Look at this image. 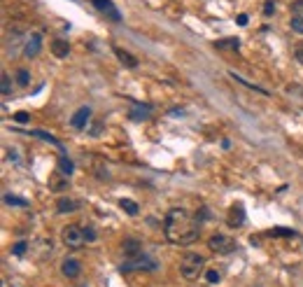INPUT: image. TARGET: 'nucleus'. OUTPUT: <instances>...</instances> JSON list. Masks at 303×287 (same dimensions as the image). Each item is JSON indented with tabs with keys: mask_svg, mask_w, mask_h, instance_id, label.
I'll use <instances>...</instances> for the list:
<instances>
[{
	"mask_svg": "<svg viewBox=\"0 0 303 287\" xmlns=\"http://www.w3.org/2000/svg\"><path fill=\"white\" fill-rule=\"evenodd\" d=\"M163 231L166 238L175 245H189L198 238V219L189 217V213L182 208L168 210L166 219H163Z\"/></svg>",
	"mask_w": 303,
	"mask_h": 287,
	"instance_id": "f257e3e1",
	"label": "nucleus"
},
{
	"mask_svg": "<svg viewBox=\"0 0 303 287\" xmlns=\"http://www.w3.org/2000/svg\"><path fill=\"white\" fill-rule=\"evenodd\" d=\"M203 266H205L203 255H198V252H184V257H182V262H180L182 278L196 280L198 276H201V271H203Z\"/></svg>",
	"mask_w": 303,
	"mask_h": 287,
	"instance_id": "f03ea898",
	"label": "nucleus"
},
{
	"mask_svg": "<svg viewBox=\"0 0 303 287\" xmlns=\"http://www.w3.org/2000/svg\"><path fill=\"white\" fill-rule=\"evenodd\" d=\"M159 264H156V259H152L143 252V255L133 257V259H126L124 264H121V271L124 273H131V271H156Z\"/></svg>",
	"mask_w": 303,
	"mask_h": 287,
	"instance_id": "7ed1b4c3",
	"label": "nucleus"
},
{
	"mask_svg": "<svg viewBox=\"0 0 303 287\" xmlns=\"http://www.w3.org/2000/svg\"><path fill=\"white\" fill-rule=\"evenodd\" d=\"M208 248H210L212 252H217V255H231V252L238 250V245H235V241L231 238V236L215 233L212 238H208Z\"/></svg>",
	"mask_w": 303,
	"mask_h": 287,
	"instance_id": "20e7f679",
	"label": "nucleus"
},
{
	"mask_svg": "<svg viewBox=\"0 0 303 287\" xmlns=\"http://www.w3.org/2000/svg\"><path fill=\"white\" fill-rule=\"evenodd\" d=\"M61 238H63V243H66L70 250H79L84 243H86V238H84V229H79L77 224L63 226V231H61Z\"/></svg>",
	"mask_w": 303,
	"mask_h": 287,
	"instance_id": "39448f33",
	"label": "nucleus"
},
{
	"mask_svg": "<svg viewBox=\"0 0 303 287\" xmlns=\"http://www.w3.org/2000/svg\"><path fill=\"white\" fill-rule=\"evenodd\" d=\"M42 49V35L40 33H30L28 38L23 40V56L26 59H35Z\"/></svg>",
	"mask_w": 303,
	"mask_h": 287,
	"instance_id": "423d86ee",
	"label": "nucleus"
},
{
	"mask_svg": "<svg viewBox=\"0 0 303 287\" xmlns=\"http://www.w3.org/2000/svg\"><path fill=\"white\" fill-rule=\"evenodd\" d=\"M61 273H63L66 278H77V276L82 273V264H79V259H75V257H66V259H63V264H61Z\"/></svg>",
	"mask_w": 303,
	"mask_h": 287,
	"instance_id": "0eeeda50",
	"label": "nucleus"
},
{
	"mask_svg": "<svg viewBox=\"0 0 303 287\" xmlns=\"http://www.w3.org/2000/svg\"><path fill=\"white\" fill-rule=\"evenodd\" d=\"M68 187H70V178L66 173H54V175H49V189L52 192L61 194V192H68Z\"/></svg>",
	"mask_w": 303,
	"mask_h": 287,
	"instance_id": "6e6552de",
	"label": "nucleus"
},
{
	"mask_svg": "<svg viewBox=\"0 0 303 287\" xmlns=\"http://www.w3.org/2000/svg\"><path fill=\"white\" fill-rule=\"evenodd\" d=\"M89 122H91V108L89 105H82L79 110H75V115L70 119V126L73 129H84Z\"/></svg>",
	"mask_w": 303,
	"mask_h": 287,
	"instance_id": "1a4fd4ad",
	"label": "nucleus"
},
{
	"mask_svg": "<svg viewBox=\"0 0 303 287\" xmlns=\"http://www.w3.org/2000/svg\"><path fill=\"white\" fill-rule=\"evenodd\" d=\"M91 2H93V5H96V7H98L100 12H105V14L110 16L112 21H121V14L117 12V9H114L112 0H91Z\"/></svg>",
	"mask_w": 303,
	"mask_h": 287,
	"instance_id": "9d476101",
	"label": "nucleus"
},
{
	"mask_svg": "<svg viewBox=\"0 0 303 287\" xmlns=\"http://www.w3.org/2000/svg\"><path fill=\"white\" fill-rule=\"evenodd\" d=\"M79 208V203L75 199H70V196H61L59 201H56V210H59V215H68V213H75Z\"/></svg>",
	"mask_w": 303,
	"mask_h": 287,
	"instance_id": "9b49d317",
	"label": "nucleus"
},
{
	"mask_svg": "<svg viewBox=\"0 0 303 287\" xmlns=\"http://www.w3.org/2000/svg\"><path fill=\"white\" fill-rule=\"evenodd\" d=\"M121 250L126 252V257H129V259H133V257L143 255V243L136 241V238H126V241L121 243Z\"/></svg>",
	"mask_w": 303,
	"mask_h": 287,
	"instance_id": "f8f14e48",
	"label": "nucleus"
},
{
	"mask_svg": "<svg viewBox=\"0 0 303 287\" xmlns=\"http://www.w3.org/2000/svg\"><path fill=\"white\" fill-rule=\"evenodd\" d=\"M227 222H228V226H240L242 222H245V208H242L240 203H238V206H231Z\"/></svg>",
	"mask_w": 303,
	"mask_h": 287,
	"instance_id": "ddd939ff",
	"label": "nucleus"
},
{
	"mask_svg": "<svg viewBox=\"0 0 303 287\" xmlns=\"http://www.w3.org/2000/svg\"><path fill=\"white\" fill-rule=\"evenodd\" d=\"M152 115V105H143V103H133V110H131V119L133 122H143V119H150Z\"/></svg>",
	"mask_w": 303,
	"mask_h": 287,
	"instance_id": "4468645a",
	"label": "nucleus"
},
{
	"mask_svg": "<svg viewBox=\"0 0 303 287\" xmlns=\"http://www.w3.org/2000/svg\"><path fill=\"white\" fill-rule=\"evenodd\" d=\"M114 56L119 59L126 68H138V59L131 52H126V49H121V47H114Z\"/></svg>",
	"mask_w": 303,
	"mask_h": 287,
	"instance_id": "2eb2a0df",
	"label": "nucleus"
},
{
	"mask_svg": "<svg viewBox=\"0 0 303 287\" xmlns=\"http://www.w3.org/2000/svg\"><path fill=\"white\" fill-rule=\"evenodd\" d=\"M68 52H70V45L66 40H54L52 42V54L56 56V59H66Z\"/></svg>",
	"mask_w": 303,
	"mask_h": 287,
	"instance_id": "dca6fc26",
	"label": "nucleus"
},
{
	"mask_svg": "<svg viewBox=\"0 0 303 287\" xmlns=\"http://www.w3.org/2000/svg\"><path fill=\"white\" fill-rule=\"evenodd\" d=\"M119 208L124 210V213L133 215V217H136L138 213H140V206H138L136 201H131V199H121V201H119Z\"/></svg>",
	"mask_w": 303,
	"mask_h": 287,
	"instance_id": "f3484780",
	"label": "nucleus"
},
{
	"mask_svg": "<svg viewBox=\"0 0 303 287\" xmlns=\"http://www.w3.org/2000/svg\"><path fill=\"white\" fill-rule=\"evenodd\" d=\"M5 203L7 206H19V208H28V201L21 199V196H14V194H5Z\"/></svg>",
	"mask_w": 303,
	"mask_h": 287,
	"instance_id": "a211bd4d",
	"label": "nucleus"
},
{
	"mask_svg": "<svg viewBox=\"0 0 303 287\" xmlns=\"http://www.w3.org/2000/svg\"><path fill=\"white\" fill-rule=\"evenodd\" d=\"M103 126H105V122H103V119H93V122H91V126H89V136H91V138H98L100 133H103Z\"/></svg>",
	"mask_w": 303,
	"mask_h": 287,
	"instance_id": "6ab92c4d",
	"label": "nucleus"
},
{
	"mask_svg": "<svg viewBox=\"0 0 303 287\" xmlns=\"http://www.w3.org/2000/svg\"><path fill=\"white\" fill-rule=\"evenodd\" d=\"M238 45H240V40H238V38H227V40H217V42H215V47H217V49H224V47L238 49Z\"/></svg>",
	"mask_w": 303,
	"mask_h": 287,
	"instance_id": "aec40b11",
	"label": "nucleus"
},
{
	"mask_svg": "<svg viewBox=\"0 0 303 287\" xmlns=\"http://www.w3.org/2000/svg\"><path fill=\"white\" fill-rule=\"evenodd\" d=\"M93 173H96V178H100V180H110V173H107V168L98 161V159L93 161Z\"/></svg>",
	"mask_w": 303,
	"mask_h": 287,
	"instance_id": "412c9836",
	"label": "nucleus"
},
{
	"mask_svg": "<svg viewBox=\"0 0 303 287\" xmlns=\"http://www.w3.org/2000/svg\"><path fill=\"white\" fill-rule=\"evenodd\" d=\"M59 168H61V173H66V175H70L73 173V161H70L68 156H59Z\"/></svg>",
	"mask_w": 303,
	"mask_h": 287,
	"instance_id": "4be33fe9",
	"label": "nucleus"
},
{
	"mask_svg": "<svg viewBox=\"0 0 303 287\" xmlns=\"http://www.w3.org/2000/svg\"><path fill=\"white\" fill-rule=\"evenodd\" d=\"M205 280H208L210 285H217L222 280V273L217 271V269H208V271H205Z\"/></svg>",
	"mask_w": 303,
	"mask_h": 287,
	"instance_id": "5701e85b",
	"label": "nucleus"
},
{
	"mask_svg": "<svg viewBox=\"0 0 303 287\" xmlns=\"http://www.w3.org/2000/svg\"><path fill=\"white\" fill-rule=\"evenodd\" d=\"M16 82H19L21 86H28V84H30L28 70H26V68H19V70H16Z\"/></svg>",
	"mask_w": 303,
	"mask_h": 287,
	"instance_id": "b1692460",
	"label": "nucleus"
},
{
	"mask_svg": "<svg viewBox=\"0 0 303 287\" xmlns=\"http://www.w3.org/2000/svg\"><path fill=\"white\" fill-rule=\"evenodd\" d=\"M38 248H40V252H38L40 259H45L47 255H52V241H40Z\"/></svg>",
	"mask_w": 303,
	"mask_h": 287,
	"instance_id": "393cba45",
	"label": "nucleus"
},
{
	"mask_svg": "<svg viewBox=\"0 0 303 287\" xmlns=\"http://www.w3.org/2000/svg\"><path fill=\"white\" fill-rule=\"evenodd\" d=\"M231 77H233L235 82H240V84L250 86V89H254V91H259V93H268V91H266V89H261V86H257V84H252V82H247V79H242L240 75H235V72H231Z\"/></svg>",
	"mask_w": 303,
	"mask_h": 287,
	"instance_id": "a878e982",
	"label": "nucleus"
},
{
	"mask_svg": "<svg viewBox=\"0 0 303 287\" xmlns=\"http://www.w3.org/2000/svg\"><path fill=\"white\" fill-rule=\"evenodd\" d=\"M289 26H292V31H294V33L303 35V16H292V21H289Z\"/></svg>",
	"mask_w": 303,
	"mask_h": 287,
	"instance_id": "bb28decb",
	"label": "nucleus"
},
{
	"mask_svg": "<svg viewBox=\"0 0 303 287\" xmlns=\"http://www.w3.org/2000/svg\"><path fill=\"white\" fill-rule=\"evenodd\" d=\"M2 84H0V89H2V96L7 98L9 93H12V79H9V75H2V79H0Z\"/></svg>",
	"mask_w": 303,
	"mask_h": 287,
	"instance_id": "cd10ccee",
	"label": "nucleus"
},
{
	"mask_svg": "<svg viewBox=\"0 0 303 287\" xmlns=\"http://www.w3.org/2000/svg\"><path fill=\"white\" fill-rule=\"evenodd\" d=\"M26 250H28V243H26V241H19V243H14V245H12V252H14L16 257L26 255Z\"/></svg>",
	"mask_w": 303,
	"mask_h": 287,
	"instance_id": "c85d7f7f",
	"label": "nucleus"
},
{
	"mask_svg": "<svg viewBox=\"0 0 303 287\" xmlns=\"http://www.w3.org/2000/svg\"><path fill=\"white\" fill-rule=\"evenodd\" d=\"M33 136H40V138H42V140H49V143H54V145H56V147H63V145H61L59 140L54 138L52 133H45V131H33Z\"/></svg>",
	"mask_w": 303,
	"mask_h": 287,
	"instance_id": "c756f323",
	"label": "nucleus"
},
{
	"mask_svg": "<svg viewBox=\"0 0 303 287\" xmlns=\"http://www.w3.org/2000/svg\"><path fill=\"white\" fill-rule=\"evenodd\" d=\"M84 238H86V243H93L96 238H98V233H96L93 226H84Z\"/></svg>",
	"mask_w": 303,
	"mask_h": 287,
	"instance_id": "7c9ffc66",
	"label": "nucleus"
},
{
	"mask_svg": "<svg viewBox=\"0 0 303 287\" xmlns=\"http://www.w3.org/2000/svg\"><path fill=\"white\" fill-rule=\"evenodd\" d=\"M12 119H14L16 124H28L30 115H28V112H14V117H12Z\"/></svg>",
	"mask_w": 303,
	"mask_h": 287,
	"instance_id": "2f4dec72",
	"label": "nucleus"
},
{
	"mask_svg": "<svg viewBox=\"0 0 303 287\" xmlns=\"http://www.w3.org/2000/svg\"><path fill=\"white\" fill-rule=\"evenodd\" d=\"M271 236H296L294 229H282V226H278V229H273Z\"/></svg>",
	"mask_w": 303,
	"mask_h": 287,
	"instance_id": "473e14b6",
	"label": "nucleus"
},
{
	"mask_svg": "<svg viewBox=\"0 0 303 287\" xmlns=\"http://www.w3.org/2000/svg\"><path fill=\"white\" fill-rule=\"evenodd\" d=\"M292 14L303 16V0H294V2H292Z\"/></svg>",
	"mask_w": 303,
	"mask_h": 287,
	"instance_id": "72a5a7b5",
	"label": "nucleus"
},
{
	"mask_svg": "<svg viewBox=\"0 0 303 287\" xmlns=\"http://www.w3.org/2000/svg\"><path fill=\"white\" fill-rule=\"evenodd\" d=\"M273 12H275V0H266V2H264V14L271 16Z\"/></svg>",
	"mask_w": 303,
	"mask_h": 287,
	"instance_id": "f704fd0d",
	"label": "nucleus"
},
{
	"mask_svg": "<svg viewBox=\"0 0 303 287\" xmlns=\"http://www.w3.org/2000/svg\"><path fill=\"white\" fill-rule=\"evenodd\" d=\"M294 56H296V61H299V63H303V42H296Z\"/></svg>",
	"mask_w": 303,
	"mask_h": 287,
	"instance_id": "c9c22d12",
	"label": "nucleus"
},
{
	"mask_svg": "<svg viewBox=\"0 0 303 287\" xmlns=\"http://www.w3.org/2000/svg\"><path fill=\"white\" fill-rule=\"evenodd\" d=\"M196 219H198V222H201V219H210V210H208V208H201L196 213Z\"/></svg>",
	"mask_w": 303,
	"mask_h": 287,
	"instance_id": "e433bc0d",
	"label": "nucleus"
},
{
	"mask_svg": "<svg viewBox=\"0 0 303 287\" xmlns=\"http://www.w3.org/2000/svg\"><path fill=\"white\" fill-rule=\"evenodd\" d=\"M247 21H250V19H247V14H240V16H238V23H240V26H245Z\"/></svg>",
	"mask_w": 303,
	"mask_h": 287,
	"instance_id": "4c0bfd02",
	"label": "nucleus"
}]
</instances>
